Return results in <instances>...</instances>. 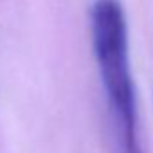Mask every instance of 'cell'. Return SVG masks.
<instances>
[{"mask_svg": "<svg viewBox=\"0 0 153 153\" xmlns=\"http://www.w3.org/2000/svg\"><path fill=\"white\" fill-rule=\"evenodd\" d=\"M90 38L105 90L115 153H144L139 133L137 92L130 68L128 22L121 0H94Z\"/></svg>", "mask_w": 153, "mask_h": 153, "instance_id": "1", "label": "cell"}]
</instances>
